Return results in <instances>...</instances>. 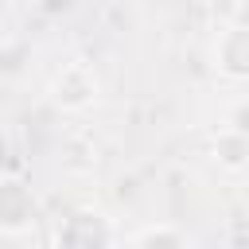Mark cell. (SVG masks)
Returning a JSON list of instances; mask_svg holds the SVG:
<instances>
[{"instance_id": "1", "label": "cell", "mask_w": 249, "mask_h": 249, "mask_svg": "<svg viewBox=\"0 0 249 249\" xmlns=\"http://www.w3.org/2000/svg\"><path fill=\"white\" fill-rule=\"evenodd\" d=\"M109 241H113V230L93 210H74L54 233V249H109Z\"/></svg>"}, {"instance_id": "2", "label": "cell", "mask_w": 249, "mask_h": 249, "mask_svg": "<svg viewBox=\"0 0 249 249\" xmlns=\"http://www.w3.org/2000/svg\"><path fill=\"white\" fill-rule=\"evenodd\" d=\"M51 97H54L62 109H86V105H93V101H97V78L89 74V66L70 62V66L54 78Z\"/></svg>"}, {"instance_id": "3", "label": "cell", "mask_w": 249, "mask_h": 249, "mask_svg": "<svg viewBox=\"0 0 249 249\" xmlns=\"http://www.w3.org/2000/svg\"><path fill=\"white\" fill-rule=\"evenodd\" d=\"M35 222V198L19 179H0V230L23 233Z\"/></svg>"}]
</instances>
